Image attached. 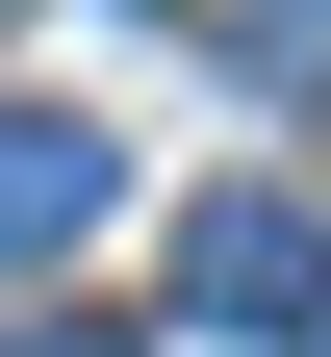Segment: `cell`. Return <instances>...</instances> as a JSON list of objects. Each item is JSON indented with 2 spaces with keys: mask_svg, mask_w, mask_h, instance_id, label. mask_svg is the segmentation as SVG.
Segmentation results:
<instances>
[{
  "mask_svg": "<svg viewBox=\"0 0 331 357\" xmlns=\"http://www.w3.org/2000/svg\"><path fill=\"white\" fill-rule=\"evenodd\" d=\"M306 306H331V230L280 204V178H229L204 230H178V332H255V357H280Z\"/></svg>",
  "mask_w": 331,
  "mask_h": 357,
  "instance_id": "cell-1",
  "label": "cell"
},
{
  "mask_svg": "<svg viewBox=\"0 0 331 357\" xmlns=\"http://www.w3.org/2000/svg\"><path fill=\"white\" fill-rule=\"evenodd\" d=\"M102 204H128V128H77V102H0V281L102 255Z\"/></svg>",
  "mask_w": 331,
  "mask_h": 357,
  "instance_id": "cell-2",
  "label": "cell"
},
{
  "mask_svg": "<svg viewBox=\"0 0 331 357\" xmlns=\"http://www.w3.org/2000/svg\"><path fill=\"white\" fill-rule=\"evenodd\" d=\"M0 357H153V332H102V306H26V332H0Z\"/></svg>",
  "mask_w": 331,
  "mask_h": 357,
  "instance_id": "cell-3",
  "label": "cell"
},
{
  "mask_svg": "<svg viewBox=\"0 0 331 357\" xmlns=\"http://www.w3.org/2000/svg\"><path fill=\"white\" fill-rule=\"evenodd\" d=\"M280 357H331V306H306V332H280Z\"/></svg>",
  "mask_w": 331,
  "mask_h": 357,
  "instance_id": "cell-4",
  "label": "cell"
}]
</instances>
